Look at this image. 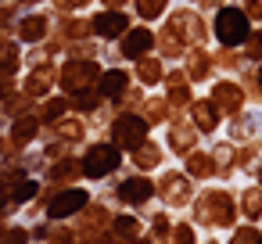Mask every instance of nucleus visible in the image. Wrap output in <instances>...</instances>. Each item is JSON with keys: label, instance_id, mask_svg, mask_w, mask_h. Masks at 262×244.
I'll return each instance as SVG.
<instances>
[{"label": "nucleus", "instance_id": "obj_2", "mask_svg": "<svg viewBox=\"0 0 262 244\" xmlns=\"http://www.w3.org/2000/svg\"><path fill=\"white\" fill-rule=\"evenodd\" d=\"M215 33H219V40L223 43H241L244 36H248V22H244V15L241 11H223L219 18H215Z\"/></svg>", "mask_w": 262, "mask_h": 244}, {"label": "nucleus", "instance_id": "obj_3", "mask_svg": "<svg viewBox=\"0 0 262 244\" xmlns=\"http://www.w3.org/2000/svg\"><path fill=\"white\" fill-rule=\"evenodd\" d=\"M86 205V190H65V194H58L54 201H51V215H72L76 208H83Z\"/></svg>", "mask_w": 262, "mask_h": 244}, {"label": "nucleus", "instance_id": "obj_5", "mask_svg": "<svg viewBox=\"0 0 262 244\" xmlns=\"http://www.w3.org/2000/svg\"><path fill=\"white\" fill-rule=\"evenodd\" d=\"M147 43H151V36L147 33H137V36H129V54H140V51H147Z\"/></svg>", "mask_w": 262, "mask_h": 244}, {"label": "nucleus", "instance_id": "obj_1", "mask_svg": "<svg viewBox=\"0 0 262 244\" xmlns=\"http://www.w3.org/2000/svg\"><path fill=\"white\" fill-rule=\"evenodd\" d=\"M119 165V151L112 147V144H101V147H90V154L83 158V172L86 176H104L108 169H115Z\"/></svg>", "mask_w": 262, "mask_h": 244}, {"label": "nucleus", "instance_id": "obj_4", "mask_svg": "<svg viewBox=\"0 0 262 244\" xmlns=\"http://www.w3.org/2000/svg\"><path fill=\"white\" fill-rule=\"evenodd\" d=\"M122 26H126V18L122 15H104L101 22H97V29L108 36V33H122Z\"/></svg>", "mask_w": 262, "mask_h": 244}, {"label": "nucleus", "instance_id": "obj_6", "mask_svg": "<svg viewBox=\"0 0 262 244\" xmlns=\"http://www.w3.org/2000/svg\"><path fill=\"white\" fill-rule=\"evenodd\" d=\"M29 197H36V183H22V190L15 194V201H29Z\"/></svg>", "mask_w": 262, "mask_h": 244}]
</instances>
